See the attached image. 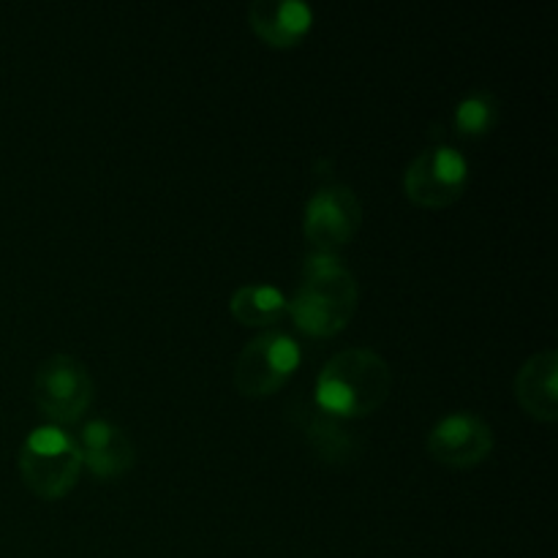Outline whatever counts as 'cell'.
<instances>
[{"label":"cell","instance_id":"6da1fadb","mask_svg":"<svg viewBox=\"0 0 558 558\" xmlns=\"http://www.w3.org/2000/svg\"><path fill=\"white\" fill-rule=\"evenodd\" d=\"M357 305L360 287L354 272L336 254L311 251L287 305L298 330L311 338L338 336L354 319Z\"/></svg>","mask_w":558,"mask_h":558},{"label":"cell","instance_id":"7a4b0ae2","mask_svg":"<svg viewBox=\"0 0 558 558\" xmlns=\"http://www.w3.org/2000/svg\"><path fill=\"white\" fill-rule=\"evenodd\" d=\"M392 392V368L379 352L365 347L332 354L316 376L314 403L338 420L371 417Z\"/></svg>","mask_w":558,"mask_h":558},{"label":"cell","instance_id":"3957f363","mask_svg":"<svg viewBox=\"0 0 558 558\" xmlns=\"http://www.w3.org/2000/svg\"><path fill=\"white\" fill-rule=\"evenodd\" d=\"M16 466H20L22 483L38 499H63L82 472L80 441L54 423L38 425L22 441Z\"/></svg>","mask_w":558,"mask_h":558},{"label":"cell","instance_id":"277c9868","mask_svg":"<svg viewBox=\"0 0 558 558\" xmlns=\"http://www.w3.org/2000/svg\"><path fill=\"white\" fill-rule=\"evenodd\" d=\"M300 343L287 330H262L240 349L232 368L234 390L245 398H267L281 390L300 368Z\"/></svg>","mask_w":558,"mask_h":558},{"label":"cell","instance_id":"5b68a950","mask_svg":"<svg viewBox=\"0 0 558 558\" xmlns=\"http://www.w3.org/2000/svg\"><path fill=\"white\" fill-rule=\"evenodd\" d=\"M96 385L82 360L49 354L33 374V401L54 425L80 423L90 409Z\"/></svg>","mask_w":558,"mask_h":558},{"label":"cell","instance_id":"8992f818","mask_svg":"<svg viewBox=\"0 0 558 558\" xmlns=\"http://www.w3.org/2000/svg\"><path fill=\"white\" fill-rule=\"evenodd\" d=\"M469 185V161L452 145L423 147L403 169V194L428 210L456 205Z\"/></svg>","mask_w":558,"mask_h":558},{"label":"cell","instance_id":"52a82bcc","mask_svg":"<svg viewBox=\"0 0 558 558\" xmlns=\"http://www.w3.org/2000/svg\"><path fill=\"white\" fill-rule=\"evenodd\" d=\"M363 229V202L347 183H325L311 194L303 216V234L314 251L336 254Z\"/></svg>","mask_w":558,"mask_h":558},{"label":"cell","instance_id":"ba28073f","mask_svg":"<svg viewBox=\"0 0 558 558\" xmlns=\"http://www.w3.org/2000/svg\"><path fill=\"white\" fill-rule=\"evenodd\" d=\"M494 428L474 412H450L428 430V456L450 469L480 466L494 450Z\"/></svg>","mask_w":558,"mask_h":558},{"label":"cell","instance_id":"9c48e42d","mask_svg":"<svg viewBox=\"0 0 558 558\" xmlns=\"http://www.w3.org/2000/svg\"><path fill=\"white\" fill-rule=\"evenodd\" d=\"M82 466L90 469L96 477L112 480L131 472L136 463V447L131 436L112 420H87L80 434Z\"/></svg>","mask_w":558,"mask_h":558},{"label":"cell","instance_id":"30bf717a","mask_svg":"<svg viewBox=\"0 0 558 558\" xmlns=\"http://www.w3.org/2000/svg\"><path fill=\"white\" fill-rule=\"evenodd\" d=\"M515 398L523 412L537 423H556L558 417V354L556 349H539L518 368Z\"/></svg>","mask_w":558,"mask_h":558},{"label":"cell","instance_id":"8fae6325","mask_svg":"<svg viewBox=\"0 0 558 558\" xmlns=\"http://www.w3.org/2000/svg\"><path fill=\"white\" fill-rule=\"evenodd\" d=\"M248 25L270 47H294L314 25V9L303 0H254Z\"/></svg>","mask_w":558,"mask_h":558},{"label":"cell","instance_id":"7c38bea8","mask_svg":"<svg viewBox=\"0 0 558 558\" xmlns=\"http://www.w3.org/2000/svg\"><path fill=\"white\" fill-rule=\"evenodd\" d=\"M298 425L303 428L305 441L311 445V450H314L322 461L341 466V463H349L357 456V439H354L352 430H349L341 420L316 407V403H300Z\"/></svg>","mask_w":558,"mask_h":558},{"label":"cell","instance_id":"4fadbf2b","mask_svg":"<svg viewBox=\"0 0 558 558\" xmlns=\"http://www.w3.org/2000/svg\"><path fill=\"white\" fill-rule=\"evenodd\" d=\"M289 300L270 283H243L229 298V314L245 327H270L283 319Z\"/></svg>","mask_w":558,"mask_h":558},{"label":"cell","instance_id":"5bb4252c","mask_svg":"<svg viewBox=\"0 0 558 558\" xmlns=\"http://www.w3.org/2000/svg\"><path fill=\"white\" fill-rule=\"evenodd\" d=\"M501 114V101L488 87L469 90L452 109V129L461 136H483L496 129Z\"/></svg>","mask_w":558,"mask_h":558}]
</instances>
